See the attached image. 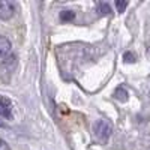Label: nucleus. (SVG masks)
<instances>
[{
	"label": "nucleus",
	"instance_id": "nucleus-1",
	"mask_svg": "<svg viewBox=\"0 0 150 150\" xmlns=\"http://www.w3.org/2000/svg\"><path fill=\"white\" fill-rule=\"evenodd\" d=\"M93 132H95L96 140L105 144L110 138L111 132H112V125H111V122H108L105 119H99L93 125Z\"/></svg>",
	"mask_w": 150,
	"mask_h": 150
},
{
	"label": "nucleus",
	"instance_id": "nucleus-2",
	"mask_svg": "<svg viewBox=\"0 0 150 150\" xmlns=\"http://www.w3.org/2000/svg\"><path fill=\"white\" fill-rule=\"evenodd\" d=\"M15 14V5L9 0H0V20H11Z\"/></svg>",
	"mask_w": 150,
	"mask_h": 150
},
{
	"label": "nucleus",
	"instance_id": "nucleus-3",
	"mask_svg": "<svg viewBox=\"0 0 150 150\" xmlns=\"http://www.w3.org/2000/svg\"><path fill=\"white\" fill-rule=\"evenodd\" d=\"M11 53V42L8 38L0 36V59H5Z\"/></svg>",
	"mask_w": 150,
	"mask_h": 150
},
{
	"label": "nucleus",
	"instance_id": "nucleus-4",
	"mask_svg": "<svg viewBox=\"0 0 150 150\" xmlns=\"http://www.w3.org/2000/svg\"><path fill=\"white\" fill-rule=\"evenodd\" d=\"M0 108L3 110V112H5V116H6V117L11 116L12 104H11V101H9V98L5 96V95H0Z\"/></svg>",
	"mask_w": 150,
	"mask_h": 150
},
{
	"label": "nucleus",
	"instance_id": "nucleus-5",
	"mask_svg": "<svg viewBox=\"0 0 150 150\" xmlns=\"http://www.w3.org/2000/svg\"><path fill=\"white\" fill-rule=\"evenodd\" d=\"M114 98L117 99L119 102H126L129 95H128L126 89H123V87H117V89L114 90Z\"/></svg>",
	"mask_w": 150,
	"mask_h": 150
},
{
	"label": "nucleus",
	"instance_id": "nucleus-6",
	"mask_svg": "<svg viewBox=\"0 0 150 150\" xmlns=\"http://www.w3.org/2000/svg\"><path fill=\"white\" fill-rule=\"evenodd\" d=\"M75 18V12H72V11H63L60 14V20L62 21H72Z\"/></svg>",
	"mask_w": 150,
	"mask_h": 150
},
{
	"label": "nucleus",
	"instance_id": "nucleus-7",
	"mask_svg": "<svg viewBox=\"0 0 150 150\" xmlns=\"http://www.w3.org/2000/svg\"><path fill=\"white\" fill-rule=\"evenodd\" d=\"M111 12V8L107 5V3H99L98 5V14H101V15H108Z\"/></svg>",
	"mask_w": 150,
	"mask_h": 150
},
{
	"label": "nucleus",
	"instance_id": "nucleus-8",
	"mask_svg": "<svg viewBox=\"0 0 150 150\" xmlns=\"http://www.w3.org/2000/svg\"><path fill=\"white\" fill-rule=\"evenodd\" d=\"M123 60L126 62V63H134L135 62V54H132L131 51H126L123 54Z\"/></svg>",
	"mask_w": 150,
	"mask_h": 150
},
{
	"label": "nucleus",
	"instance_id": "nucleus-9",
	"mask_svg": "<svg viewBox=\"0 0 150 150\" xmlns=\"http://www.w3.org/2000/svg\"><path fill=\"white\" fill-rule=\"evenodd\" d=\"M126 6H128V2H125V0H117L116 2V8H117L119 12H123Z\"/></svg>",
	"mask_w": 150,
	"mask_h": 150
},
{
	"label": "nucleus",
	"instance_id": "nucleus-10",
	"mask_svg": "<svg viewBox=\"0 0 150 150\" xmlns=\"http://www.w3.org/2000/svg\"><path fill=\"white\" fill-rule=\"evenodd\" d=\"M0 150H11V149H9V146L5 141H0Z\"/></svg>",
	"mask_w": 150,
	"mask_h": 150
},
{
	"label": "nucleus",
	"instance_id": "nucleus-11",
	"mask_svg": "<svg viewBox=\"0 0 150 150\" xmlns=\"http://www.w3.org/2000/svg\"><path fill=\"white\" fill-rule=\"evenodd\" d=\"M0 128H5V123H3L2 120H0Z\"/></svg>",
	"mask_w": 150,
	"mask_h": 150
},
{
	"label": "nucleus",
	"instance_id": "nucleus-12",
	"mask_svg": "<svg viewBox=\"0 0 150 150\" xmlns=\"http://www.w3.org/2000/svg\"><path fill=\"white\" fill-rule=\"evenodd\" d=\"M0 114H3V116H5V112H3V110H2V108H0Z\"/></svg>",
	"mask_w": 150,
	"mask_h": 150
}]
</instances>
